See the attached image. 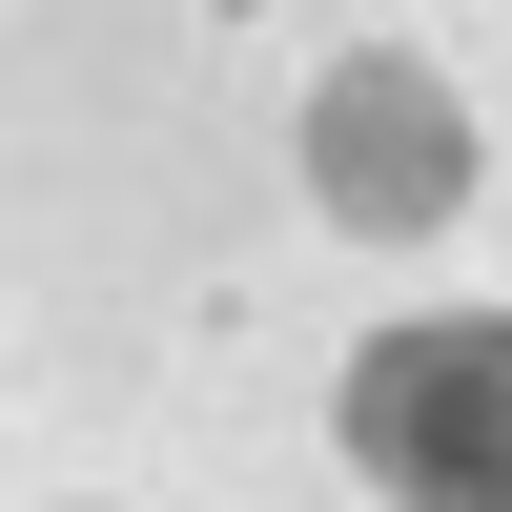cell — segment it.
<instances>
[{"mask_svg":"<svg viewBox=\"0 0 512 512\" xmlns=\"http://www.w3.org/2000/svg\"><path fill=\"white\" fill-rule=\"evenodd\" d=\"M349 472L390 512H512V308H431L349 349Z\"/></svg>","mask_w":512,"mask_h":512,"instance_id":"1","label":"cell"},{"mask_svg":"<svg viewBox=\"0 0 512 512\" xmlns=\"http://www.w3.org/2000/svg\"><path fill=\"white\" fill-rule=\"evenodd\" d=\"M308 185H328V226H451V205H472V123H451V82H431V62H328Z\"/></svg>","mask_w":512,"mask_h":512,"instance_id":"2","label":"cell"}]
</instances>
